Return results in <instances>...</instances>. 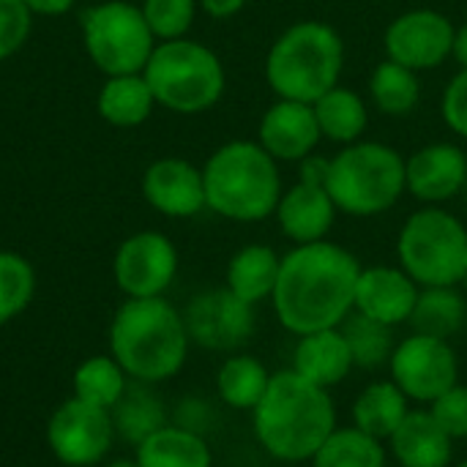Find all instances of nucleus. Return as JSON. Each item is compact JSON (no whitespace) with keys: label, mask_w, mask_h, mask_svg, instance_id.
Returning a JSON list of instances; mask_svg holds the SVG:
<instances>
[{"label":"nucleus","mask_w":467,"mask_h":467,"mask_svg":"<svg viewBox=\"0 0 467 467\" xmlns=\"http://www.w3.org/2000/svg\"><path fill=\"white\" fill-rule=\"evenodd\" d=\"M82 41L88 57L107 77L142 74L156 36L150 33L142 8L126 0H107L82 14Z\"/></svg>","instance_id":"obj_9"},{"label":"nucleus","mask_w":467,"mask_h":467,"mask_svg":"<svg viewBox=\"0 0 467 467\" xmlns=\"http://www.w3.org/2000/svg\"><path fill=\"white\" fill-rule=\"evenodd\" d=\"M467 183V156L454 142H432L405 159V189L424 205L454 200Z\"/></svg>","instance_id":"obj_16"},{"label":"nucleus","mask_w":467,"mask_h":467,"mask_svg":"<svg viewBox=\"0 0 467 467\" xmlns=\"http://www.w3.org/2000/svg\"><path fill=\"white\" fill-rule=\"evenodd\" d=\"M197 5L213 19H230L246 5V0H197Z\"/></svg>","instance_id":"obj_40"},{"label":"nucleus","mask_w":467,"mask_h":467,"mask_svg":"<svg viewBox=\"0 0 467 467\" xmlns=\"http://www.w3.org/2000/svg\"><path fill=\"white\" fill-rule=\"evenodd\" d=\"M142 77L150 85L156 104L178 115L208 112L227 88V74L219 55L192 38L156 44Z\"/></svg>","instance_id":"obj_7"},{"label":"nucleus","mask_w":467,"mask_h":467,"mask_svg":"<svg viewBox=\"0 0 467 467\" xmlns=\"http://www.w3.org/2000/svg\"><path fill=\"white\" fill-rule=\"evenodd\" d=\"M290 369L320 389L331 391L334 386H339L356 369L353 353L342 328H323V331L298 337Z\"/></svg>","instance_id":"obj_20"},{"label":"nucleus","mask_w":467,"mask_h":467,"mask_svg":"<svg viewBox=\"0 0 467 467\" xmlns=\"http://www.w3.org/2000/svg\"><path fill=\"white\" fill-rule=\"evenodd\" d=\"M323 140L315 107L304 101L276 99L260 118L257 142L276 161H306L315 156L317 142Z\"/></svg>","instance_id":"obj_17"},{"label":"nucleus","mask_w":467,"mask_h":467,"mask_svg":"<svg viewBox=\"0 0 467 467\" xmlns=\"http://www.w3.org/2000/svg\"><path fill=\"white\" fill-rule=\"evenodd\" d=\"M279 265H282V257L276 254V249L265 244H249L230 257L224 287L235 293L241 301L257 306L260 301L274 296Z\"/></svg>","instance_id":"obj_23"},{"label":"nucleus","mask_w":467,"mask_h":467,"mask_svg":"<svg viewBox=\"0 0 467 467\" xmlns=\"http://www.w3.org/2000/svg\"><path fill=\"white\" fill-rule=\"evenodd\" d=\"M462 287H465V296H467V274H465V279H462Z\"/></svg>","instance_id":"obj_44"},{"label":"nucleus","mask_w":467,"mask_h":467,"mask_svg":"<svg viewBox=\"0 0 467 467\" xmlns=\"http://www.w3.org/2000/svg\"><path fill=\"white\" fill-rule=\"evenodd\" d=\"M326 186L342 213L358 219L386 213L408 192L405 159L391 145L358 140L328 159Z\"/></svg>","instance_id":"obj_6"},{"label":"nucleus","mask_w":467,"mask_h":467,"mask_svg":"<svg viewBox=\"0 0 467 467\" xmlns=\"http://www.w3.org/2000/svg\"><path fill=\"white\" fill-rule=\"evenodd\" d=\"M441 115L446 126L467 140V68H460L443 90Z\"/></svg>","instance_id":"obj_38"},{"label":"nucleus","mask_w":467,"mask_h":467,"mask_svg":"<svg viewBox=\"0 0 467 467\" xmlns=\"http://www.w3.org/2000/svg\"><path fill=\"white\" fill-rule=\"evenodd\" d=\"M260 449L279 462H309L337 430V408L328 389H320L293 369L271 375V383L252 410Z\"/></svg>","instance_id":"obj_2"},{"label":"nucleus","mask_w":467,"mask_h":467,"mask_svg":"<svg viewBox=\"0 0 467 467\" xmlns=\"http://www.w3.org/2000/svg\"><path fill=\"white\" fill-rule=\"evenodd\" d=\"M112 424H115L118 438L137 446L150 432H156L159 427L167 424V413H164L161 400L156 394H150L145 389V383H134V386H129L123 400L112 408Z\"/></svg>","instance_id":"obj_32"},{"label":"nucleus","mask_w":467,"mask_h":467,"mask_svg":"<svg viewBox=\"0 0 467 467\" xmlns=\"http://www.w3.org/2000/svg\"><path fill=\"white\" fill-rule=\"evenodd\" d=\"M153 107H156V99L142 74L107 77V82L101 85L99 99H96L99 115L118 129H134V126L145 123L150 118Z\"/></svg>","instance_id":"obj_24"},{"label":"nucleus","mask_w":467,"mask_h":467,"mask_svg":"<svg viewBox=\"0 0 467 467\" xmlns=\"http://www.w3.org/2000/svg\"><path fill=\"white\" fill-rule=\"evenodd\" d=\"M397 257L419 287H457L467 274V227L446 208L424 205L405 219Z\"/></svg>","instance_id":"obj_8"},{"label":"nucleus","mask_w":467,"mask_h":467,"mask_svg":"<svg viewBox=\"0 0 467 467\" xmlns=\"http://www.w3.org/2000/svg\"><path fill=\"white\" fill-rule=\"evenodd\" d=\"M328 159L309 156L301 161V178L296 186L282 192L279 205L274 211L279 230L298 246V244H315L326 241L337 222V205L326 186Z\"/></svg>","instance_id":"obj_12"},{"label":"nucleus","mask_w":467,"mask_h":467,"mask_svg":"<svg viewBox=\"0 0 467 467\" xmlns=\"http://www.w3.org/2000/svg\"><path fill=\"white\" fill-rule=\"evenodd\" d=\"M30 14H41V16H60L66 14L77 0H22Z\"/></svg>","instance_id":"obj_41"},{"label":"nucleus","mask_w":467,"mask_h":467,"mask_svg":"<svg viewBox=\"0 0 467 467\" xmlns=\"http://www.w3.org/2000/svg\"><path fill=\"white\" fill-rule=\"evenodd\" d=\"M30 8L22 0H0V60L16 55L30 36Z\"/></svg>","instance_id":"obj_36"},{"label":"nucleus","mask_w":467,"mask_h":467,"mask_svg":"<svg viewBox=\"0 0 467 467\" xmlns=\"http://www.w3.org/2000/svg\"><path fill=\"white\" fill-rule=\"evenodd\" d=\"M451 57L460 63V68H467V22L454 30V47H451Z\"/></svg>","instance_id":"obj_42"},{"label":"nucleus","mask_w":467,"mask_h":467,"mask_svg":"<svg viewBox=\"0 0 467 467\" xmlns=\"http://www.w3.org/2000/svg\"><path fill=\"white\" fill-rule=\"evenodd\" d=\"M339 328L350 345L353 364L358 369H380L391 361V353L397 348L391 326H383V323L369 320L358 312H350Z\"/></svg>","instance_id":"obj_33"},{"label":"nucleus","mask_w":467,"mask_h":467,"mask_svg":"<svg viewBox=\"0 0 467 467\" xmlns=\"http://www.w3.org/2000/svg\"><path fill=\"white\" fill-rule=\"evenodd\" d=\"M454 438L432 419L430 410H410L389 438L400 467H449Z\"/></svg>","instance_id":"obj_21"},{"label":"nucleus","mask_w":467,"mask_h":467,"mask_svg":"<svg viewBox=\"0 0 467 467\" xmlns=\"http://www.w3.org/2000/svg\"><path fill=\"white\" fill-rule=\"evenodd\" d=\"M109 356L134 383H164L175 378L189 356L183 315L164 298H126L109 323Z\"/></svg>","instance_id":"obj_3"},{"label":"nucleus","mask_w":467,"mask_h":467,"mask_svg":"<svg viewBox=\"0 0 467 467\" xmlns=\"http://www.w3.org/2000/svg\"><path fill=\"white\" fill-rule=\"evenodd\" d=\"M361 263L353 252L331 241L298 244L279 265L274 287V312L279 323L296 334L339 328L356 304Z\"/></svg>","instance_id":"obj_1"},{"label":"nucleus","mask_w":467,"mask_h":467,"mask_svg":"<svg viewBox=\"0 0 467 467\" xmlns=\"http://www.w3.org/2000/svg\"><path fill=\"white\" fill-rule=\"evenodd\" d=\"M369 96H372V104L383 115L405 118L419 107V99H421L419 71L386 57L369 74Z\"/></svg>","instance_id":"obj_30"},{"label":"nucleus","mask_w":467,"mask_h":467,"mask_svg":"<svg viewBox=\"0 0 467 467\" xmlns=\"http://www.w3.org/2000/svg\"><path fill=\"white\" fill-rule=\"evenodd\" d=\"M112 274L126 298H159L175 282L178 249L164 233H134L118 246Z\"/></svg>","instance_id":"obj_13"},{"label":"nucleus","mask_w":467,"mask_h":467,"mask_svg":"<svg viewBox=\"0 0 467 467\" xmlns=\"http://www.w3.org/2000/svg\"><path fill=\"white\" fill-rule=\"evenodd\" d=\"M454 30L451 19L435 8L405 11L386 27V55L413 71H432L451 57Z\"/></svg>","instance_id":"obj_14"},{"label":"nucleus","mask_w":467,"mask_h":467,"mask_svg":"<svg viewBox=\"0 0 467 467\" xmlns=\"http://www.w3.org/2000/svg\"><path fill=\"white\" fill-rule=\"evenodd\" d=\"M345 66L342 36L320 19L290 25L268 49L265 79L276 99L315 104L339 85Z\"/></svg>","instance_id":"obj_5"},{"label":"nucleus","mask_w":467,"mask_h":467,"mask_svg":"<svg viewBox=\"0 0 467 467\" xmlns=\"http://www.w3.org/2000/svg\"><path fill=\"white\" fill-rule=\"evenodd\" d=\"M208 419H211L208 402L186 400V402H181V410H178V421H175V424H181V427H186V430L202 435V432L208 430Z\"/></svg>","instance_id":"obj_39"},{"label":"nucleus","mask_w":467,"mask_h":467,"mask_svg":"<svg viewBox=\"0 0 467 467\" xmlns=\"http://www.w3.org/2000/svg\"><path fill=\"white\" fill-rule=\"evenodd\" d=\"M142 197L153 211L172 219H189L208 208L202 170L186 159L153 161L142 175Z\"/></svg>","instance_id":"obj_18"},{"label":"nucleus","mask_w":467,"mask_h":467,"mask_svg":"<svg viewBox=\"0 0 467 467\" xmlns=\"http://www.w3.org/2000/svg\"><path fill=\"white\" fill-rule=\"evenodd\" d=\"M391 380L410 402L432 405L441 394L460 383V361L449 339L410 334L397 342L389 361Z\"/></svg>","instance_id":"obj_10"},{"label":"nucleus","mask_w":467,"mask_h":467,"mask_svg":"<svg viewBox=\"0 0 467 467\" xmlns=\"http://www.w3.org/2000/svg\"><path fill=\"white\" fill-rule=\"evenodd\" d=\"M140 8L150 33L159 41H172L186 38L197 14V0H142Z\"/></svg>","instance_id":"obj_35"},{"label":"nucleus","mask_w":467,"mask_h":467,"mask_svg":"<svg viewBox=\"0 0 467 467\" xmlns=\"http://www.w3.org/2000/svg\"><path fill=\"white\" fill-rule=\"evenodd\" d=\"M457 467H467V460H465V462H460V465H457Z\"/></svg>","instance_id":"obj_45"},{"label":"nucleus","mask_w":467,"mask_h":467,"mask_svg":"<svg viewBox=\"0 0 467 467\" xmlns=\"http://www.w3.org/2000/svg\"><path fill=\"white\" fill-rule=\"evenodd\" d=\"M309 462L312 467H386V449L383 441L358 427H337Z\"/></svg>","instance_id":"obj_31"},{"label":"nucleus","mask_w":467,"mask_h":467,"mask_svg":"<svg viewBox=\"0 0 467 467\" xmlns=\"http://www.w3.org/2000/svg\"><path fill=\"white\" fill-rule=\"evenodd\" d=\"M115 443L112 413L96 405L66 400L47 421V446L66 467H96L107 460Z\"/></svg>","instance_id":"obj_11"},{"label":"nucleus","mask_w":467,"mask_h":467,"mask_svg":"<svg viewBox=\"0 0 467 467\" xmlns=\"http://www.w3.org/2000/svg\"><path fill=\"white\" fill-rule=\"evenodd\" d=\"M312 107H315V118H317L323 140L353 145L364 137L369 112H367L364 99L356 90L337 85L328 93H323Z\"/></svg>","instance_id":"obj_26"},{"label":"nucleus","mask_w":467,"mask_h":467,"mask_svg":"<svg viewBox=\"0 0 467 467\" xmlns=\"http://www.w3.org/2000/svg\"><path fill=\"white\" fill-rule=\"evenodd\" d=\"M416 334L451 339L467 323V301L457 287H421L408 320Z\"/></svg>","instance_id":"obj_29"},{"label":"nucleus","mask_w":467,"mask_h":467,"mask_svg":"<svg viewBox=\"0 0 467 467\" xmlns=\"http://www.w3.org/2000/svg\"><path fill=\"white\" fill-rule=\"evenodd\" d=\"M36 296L33 265L8 249H0V326L16 320Z\"/></svg>","instance_id":"obj_34"},{"label":"nucleus","mask_w":467,"mask_h":467,"mask_svg":"<svg viewBox=\"0 0 467 467\" xmlns=\"http://www.w3.org/2000/svg\"><path fill=\"white\" fill-rule=\"evenodd\" d=\"M189 339L205 350H238L254 334V306L227 287L194 296L183 312Z\"/></svg>","instance_id":"obj_15"},{"label":"nucleus","mask_w":467,"mask_h":467,"mask_svg":"<svg viewBox=\"0 0 467 467\" xmlns=\"http://www.w3.org/2000/svg\"><path fill=\"white\" fill-rule=\"evenodd\" d=\"M268 383H271V372L257 356L249 353L230 356L227 361H222L216 372V394L233 410L252 413L263 400Z\"/></svg>","instance_id":"obj_28"},{"label":"nucleus","mask_w":467,"mask_h":467,"mask_svg":"<svg viewBox=\"0 0 467 467\" xmlns=\"http://www.w3.org/2000/svg\"><path fill=\"white\" fill-rule=\"evenodd\" d=\"M205 205L230 222H263L282 197L279 161L260 142L233 140L211 153L202 167Z\"/></svg>","instance_id":"obj_4"},{"label":"nucleus","mask_w":467,"mask_h":467,"mask_svg":"<svg viewBox=\"0 0 467 467\" xmlns=\"http://www.w3.org/2000/svg\"><path fill=\"white\" fill-rule=\"evenodd\" d=\"M140 467H213V451L205 435L181 424H164L134 446Z\"/></svg>","instance_id":"obj_22"},{"label":"nucleus","mask_w":467,"mask_h":467,"mask_svg":"<svg viewBox=\"0 0 467 467\" xmlns=\"http://www.w3.org/2000/svg\"><path fill=\"white\" fill-rule=\"evenodd\" d=\"M131 378L123 372V367L109 356V353H99L85 358L71 378V397L88 405H96L101 410H109L123 400V394L129 391Z\"/></svg>","instance_id":"obj_27"},{"label":"nucleus","mask_w":467,"mask_h":467,"mask_svg":"<svg viewBox=\"0 0 467 467\" xmlns=\"http://www.w3.org/2000/svg\"><path fill=\"white\" fill-rule=\"evenodd\" d=\"M353 427L361 432L389 441L394 430L402 424V419L410 413V400L402 394V389L394 380H378L369 383L353 402Z\"/></svg>","instance_id":"obj_25"},{"label":"nucleus","mask_w":467,"mask_h":467,"mask_svg":"<svg viewBox=\"0 0 467 467\" xmlns=\"http://www.w3.org/2000/svg\"><path fill=\"white\" fill-rule=\"evenodd\" d=\"M419 290L421 287L400 265L361 268L353 312L397 328L410 320L413 306L419 301Z\"/></svg>","instance_id":"obj_19"},{"label":"nucleus","mask_w":467,"mask_h":467,"mask_svg":"<svg viewBox=\"0 0 467 467\" xmlns=\"http://www.w3.org/2000/svg\"><path fill=\"white\" fill-rule=\"evenodd\" d=\"M99 467H140L134 457H120V460H104Z\"/></svg>","instance_id":"obj_43"},{"label":"nucleus","mask_w":467,"mask_h":467,"mask_svg":"<svg viewBox=\"0 0 467 467\" xmlns=\"http://www.w3.org/2000/svg\"><path fill=\"white\" fill-rule=\"evenodd\" d=\"M430 413L454 441L467 438V386H451L430 405Z\"/></svg>","instance_id":"obj_37"}]
</instances>
